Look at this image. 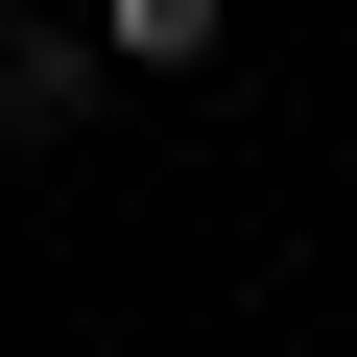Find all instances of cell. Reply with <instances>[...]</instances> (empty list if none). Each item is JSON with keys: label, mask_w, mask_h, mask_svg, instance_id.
<instances>
[{"label": "cell", "mask_w": 357, "mask_h": 357, "mask_svg": "<svg viewBox=\"0 0 357 357\" xmlns=\"http://www.w3.org/2000/svg\"><path fill=\"white\" fill-rule=\"evenodd\" d=\"M96 96H119V48H96V24H0V143H72Z\"/></svg>", "instance_id": "cell-1"}, {"label": "cell", "mask_w": 357, "mask_h": 357, "mask_svg": "<svg viewBox=\"0 0 357 357\" xmlns=\"http://www.w3.org/2000/svg\"><path fill=\"white\" fill-rule=\"evenodd\" d=\"M96 48H119V72H215V48H238V0H96Z\"/></svg>", "instance_id": "cell-2"}]
</instances>
